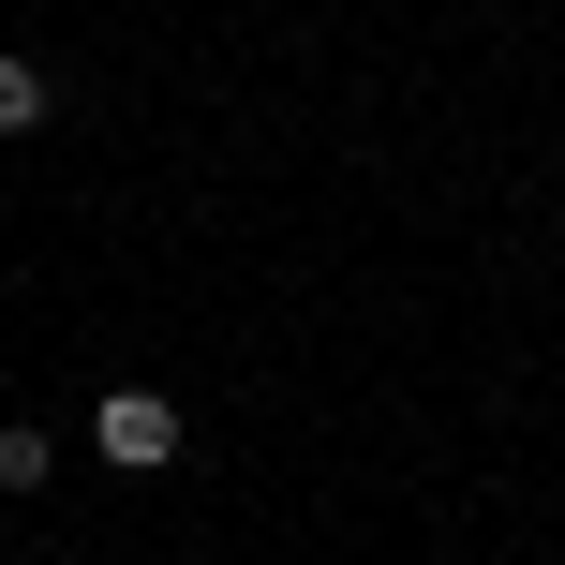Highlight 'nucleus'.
I'll return each mask as SVG.
<instances>
[{
    "label": "nucleus",
    "instance_id": "obj_1",
    "mask_svg": "<svg viewBox=\"0 0 565 565\" xmlns=\"http://www.w3.org/2000/svg\"><path fill=\"white\" fill-rule=\"evenodd\" d=\"M89 461H119V477H164V461H179V402H164V387H119L105 417H89Z\"/></svg>",
    "mask_w": 565,
    "mask_h": 565
},
{
    "label": "nucleus",
    "instance_id": "obj_2",
    "mask_svg": "<svg viewBox=\"0 0 565 565\" xmlns=\"http://www.w3.org/2000/svg\"><path fill=\"white\" fill-rule=\"evenodd\" d=\"M45 105H60V89H45V60H15V45H0V135H45Z\"/></svg>",
    "mask_w": 565,
    "mask_h": 565
},
{
    "label": "nucleus",
    "instance_id": "obj_3",
    "mask_svg": "<svg viewBox=\"0 0 565 565\" xmlns=\"http://www.w3.org/2000/svg\"><path fill=\"white\" fill-rule=\"evenodd\" d=\"M60 477V431H30V417H0V491H45Z\"/></svg>",
    "mask_w": 565,
    "mask_h": 565
}]
</instances>
